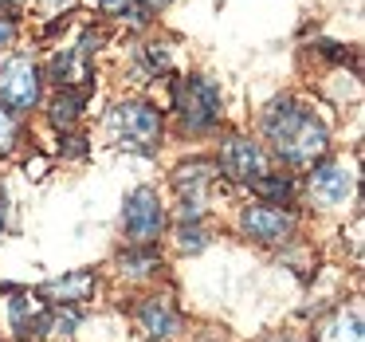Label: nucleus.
<instances>
[{"instance_id":"obj_15","label":"nucleus","mask_w":365,"mask_h":342,"mask_svg":"<svg viewBox=\"0 0 365 342\" xmlns=\"http://www.w3.org/2000/svg\"><path fill=\"white\" fill-rule=\"evenodd\" d=\"M12 138H16V122H12V111H0V150H9Z\"/></svg>"},{"instance_id":"obj_13","label":"nucleus","mask_w":365,"mask_h":342,"mask_svg":"<svg viewBox=\"0 0 365 342\" xmlns=\"http://www.w3.org/2000/svg\"><path fill=\"white\" fill-rule=\"evenodd\" d=\"M83 99H87V91H71V87H63V95L51 103V122L56 126H71L75 122V114H79V106H83Z\"/></svg>"},{"instance_id":"obj_17","label":"nucleus","mask_w":365,"mask_h":342,"mask_svg":"<svg viewBox=\"0 0 365 342\" xmlns=\"http://www.w3.org/2000/svg\"><path fill=\"white\" fill-rule=\"evenodd\" d=\"M200 244H205V236H200L197 224H192V228H181V248H192V252H197Z\"/></svg>"},{"instance_id":"obj_9","label":"nucleus","mask_w":365,"mask_h":342,"mask_svg":"<svg viewBox=\"0 0 365 342\" xmlns=\"http://www.w3.org/2000/svg\"><path fill=\"white\" fill-rule=\"evenodd\" d=\"M318 342H361V315L357 311H338L334 318H326Z\"/></svg>"},{"instance_id":"obj_8","label":"nucleus","mask_w":365,"mask_h":342,"mask_svg":"<svg viewBox=\"0 0 365 342\" xmlns=\"http://www.w3.org/2000/svg\"><path fill=\"white\" fill-rule=\"evenodd\" d=\"M220 166H224V173L236 177V181H255V177L263 173V154H259V146L247 142V138H232L220 154Z\"/></svg>"},{"instance_id":"obj_16","label":"nucleus","mask_w":365,"mask_h":342,"mask_svg":"<svg viewBox=\"0 0 365 342\" xmlns=\"http://www.w3.org/2000/svg\"><path fill=\"white\" fill-rule=\"evenodd\" d=\"M103 12H118V16H134V0H98Z\"/></svg>"},{"instance_id":"obj_12","label":"nucleus","mask_w":365,"mask_h":342,"mask_svg":"<svg viewBox=\"0 0 365 342\" xmlns=\"http://www.w3.org/2000/svg\"><path fill=\"white\" fill-rule=\"evenodd\" d=\"M138 315H142V323H145V331L150 334H169L173 331V307H169L165 299H145L142 307H138Z\"/></svg>"},{"instance_id":"obj_5","label":"nucleus","mask_w":365,"mask_h":342,"mask_svg":"<svg viewBox=\"0 0 365 342\" xmlns=\"http://www.w3.org/2000/svg\"><path fill=\"white\" fill-rule=\"evenodd\" d=\"M126 232L134 244H150V240H158L161 224H165V213H161V201L153 189H134L126 201Z\"/></svg>"},{"instance_id":"obj_11","label":"nucleus","mask_w":365,"mask_h":342,"mask_svg":"<svg viewBox=\"0 0 365 342\" xmlns=\"http://www.w3.org/2000/svg\"><path fill=\"white\" fill-rule=\"evenodd\" d=\"M12 326H16L20 334H32V326H48L43 303L32 299V295H16V299H12Z\"/></svg>"},{"instance_id":"obj_10","label":"nucleus","mask_w":365,"mask_h":342,"mask_svg":"<svg viewBox=\"0 0 365 342\" xmlns=\"http://www.w3.org/2000/svg\"><path fill=\"white\" fill-rule=\"evenodd\" d=\"M91 287H95V276H91V271H75V276H67V279L48 283V287H43V295L56 299V303H79V299H87V295H91Z\"/></svg>"},{"instance_id":"obj_20","label":"nucleus","mask_w":365,"mask_h":342,"mask_svg":"<svg viewBox=\"0 0 365 342\" xmlns=\"http://www.w3.org/2000/svg\"><path fill=\"white\" fill-rule=\"evenodd\" d=\"M0 228H4V208H0Z\"/></svg>"},{"instance_id":"obj_7","label":"nucleus","mask_w":365,"mask_h":342,"mask_svg":"<svg viewBox=\"0 0 365 342\" xmlns=\"http://www.w3.org/2000/svg\"><path fill=\"white\" fill-rule=\"evenodd\" d=\"M310 193L330 208L346 205L349 193H354V173H349L346 166H338V161H326V166H318L314 173H310Z\"/></svg>"},{"instance_id":"obj_1","label":"nucleus","mask_w":365,"mask_h":342,"mask_svg":"<svg viewBox=\"0 0 365 342\" xmlns=\"http://www.w3.org/2000/svg\"><path fill=\"white\" fill-rule=\"evenodd\" d=\"M263 130H267L275 154L283 161H291V166H310V161L322 158V150H326V126L307 111V106L291 103V99L271 106L267 119H263Z\"/></svg>"},{"instance_id":"obj_19","label":"nucleus","mask_w":365,"mask_h":342,"mask_svg":"<svg viewBox=\"0 0 365 342\" xmlns=\"http://www.w3.org/2000/svg\"><path fill=\"white\" fill-rule=\"evenodd\" d=\"M145 9H161V4H165V0H142Z\"/></svg>"},{"instance_id":"obj_3","label":"nucleus","mask_w":365,"mask_h":342,"mask_svg":"<svg viewBox=\"0 0 365 342\" xmlns=\"http://www.w3.org/2000/svg\"><path fill=\"white\" fill-rule=\"evenodd\" d=\"M173 103H177V114L189 130H205L220 119V91L212 87L208 79L192 75V79H181L173 87Z\"/></svg>"},{"instance_id":"obj_18","label":"nucleus","mask_w":365,"mask_h":342,"mask_svg":"<svg viewBox=\"0 0 365 342\" xmlns=\"http://www.w3.org/2000/svg\"><path fill=\"white\" fill-rule=\"evenodd\" d=\"M12 36H16V24H12V16H4V12H0V48H9Z\"/></svg>"},{"instance_id":"obj_4","label":"nucleus","mask_w":365,"mask_h":342,"mask_svg":"<svg viewBox=\"0 0 365 342\" xmlns=\"http://www.w3.org/2000/svg\"><path fill=\"white\" fill-rule=\"evenodd\" d=\"M40 99V71L28 59H9L0 67V106L9 111H28Z\"/></svg>"},{"instance_id":"obj_2","label":"nucleus","mask_w":365,"mask_h":342,"mask_svg":"<svg viewBox=\"0 0 365 342\" xmlns=\"http://www.w3.org/2000/svg\"><path fill=\"white\" fill-rule=\"evenodd\" d=\"M110 134L118 138L122 150L153 154L161 142V114L145 103H122L110 111Z\"/></svg>"},{"instance_id":"obj_14","label":"nucleus","mask_w":365,"mask_h":342,"mask_svg":"<svg viewBox=\"0 0 365 342\" xmlns=\"http://www.w3.org/2000/svg\"><path fill=\"white\" fill-rule=\"evenodd\" d=\"M252 185L263 193V197H271V201H287V197H291V181H287V177H267V173H259Z\"/></svg>"},{"instance_id":"obj_6","label":"nucleus","mask_w":365,"mask_h":342,"mask_svg":"<svg viewBox=\"0 0 365 342\" xmlns=\"http://www.w3.org/2000/svg\"><path fill=\"white\" fill-rule=\"evenodd\" d=\"M240 224L255 240H287L294 232V216L283 213V208H271V205H252L240 216Z\"/></svg>"}]
</instances>
